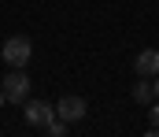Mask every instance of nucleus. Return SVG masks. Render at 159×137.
<instances>
[{
	"mask_svg": "<svg viewBox=\"0 0 159 137\" xmlns=\"http://www.w3.org/2000/svg\"><path fill=\"white\" fill-rule=\"evenodd\" d=\"M0 56H4V63L7 67H26L30 63V56H34V45H30V37H7L4 48H0Z\"/></svg>",
	"mask_w": 159,
	"mask_h": 137,
	"instance_id": "obj_1",
	"label": "nucleus"
},
{
	"mask_svg": "<svg viewBox=\"0 0 159 137\" xmlns=\"http://www.w3.org/2000/svg\"><path fill=\"white\" fill-rule=\"evenodd\" d=\"M0 93H4V100H11V104H22V100H26L30 78L22 74V67H11V74L0 78Z\"/></svg>",
	"mask_w": 159,
	"mask_h": 137,
	"instance_id": "obj_2",
	"label": "nucleus"
},
{
	"mask_svg": "<svg viewBox=\"0 0 159 137\" xmlns=\"http://www.w3.org/2000/svg\"><path fill=\"white\" fill-rule=\"evenodd\" d=\"M52 119H56V107H52V104H44V100H30V104H26V126L44 130Z\"/></svg>",
	"mask_w": 159,
	"mask_h": 137,
	"instance_id": "obj_3",
	"label": "nucleus"
},
{
	"mask_svg": "<svg viewBox=\"0 0 159 137\" xmlns=\"http://www.w3.org/2000/svg\"><path fill=\"white\" fill-rule=\"evenodd\" d=\"M85 100L81 96H63L59 100V107H56V119H63V122H81L85 119Z\"/></svg>",
	"mask_w": 159,
	"mask_h": 137,
	"instance_id": "obj_4",
	"label": "nucleus"
},
{
	"mask_svg": "<svg viewBox=\"0 0 159 137\" xmlns=\"http://www.w3.org/2000/svg\"><path fill=\"white\" fill-rule=\"evenodd\" d=\"M133 71H137L141 78H156V74H159V48H144V52H137Z\"/></svg>",
	"mask_w": 159,
	"mask_h": 137,
	"instance_id": "obj_5",
	"label": "nucleus"
},
{
	"mask_svg": "<svg viewBox=\"0 0 159 137\" xmlns=\"http://www.w3.org/2000/svg\"><path fill=\"white\" fill-rule=\"evenodd\" d=\"M133 100H137V104H152V100H156V85H152V78H141V82L133 85Z\"/></svg>",
	"mask_w": 159,
	"mask_h": 137,
	"instance_id": "obj_6",
	"label": "nucleus"
},
{
	"mask_svg": "<svg viewBox=\"0 0 159 137\" xmlns=\"http://www.w3.org/2000/svg\"><path fill=\"white\" fill-rule=\"evenodd\" d=\"M152 126L159 130V96H156V104H152Z\"/></svg>",
	"mask_w": 159,
	"mask_h": 137,
	"instance_id": "obj_7",
	"label": "nucleus"
},
{
	"mask_svg": "<svg viewBox=\"0 0 159 137\" xmlns=\"http://www.w3.org/2000/svg\"><path fill=\"white\" fill-rule=\"evenodd\" d=\"M152 85H156V96H159V74H156V82H152Z\"/></svg>",
	"mask_w": 159,
	"mask_h": 137,
	"instance_id": "obj_8",
	"label": "nucleus"
}]
</instances>
